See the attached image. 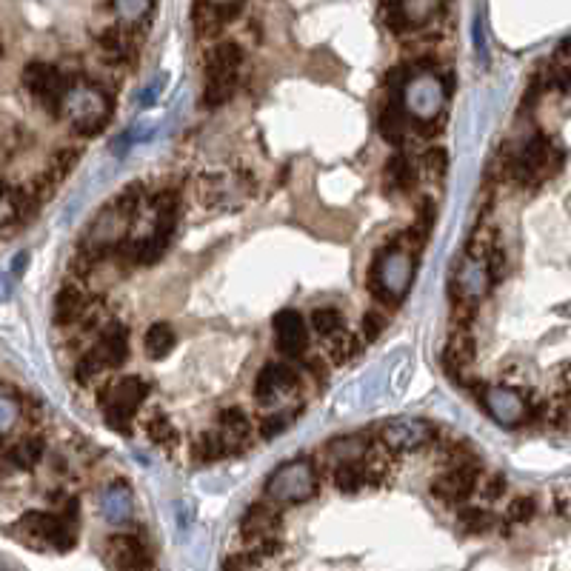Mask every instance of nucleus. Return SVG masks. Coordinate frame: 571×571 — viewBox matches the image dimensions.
<instances>
[{
    "instance_id": "72a5a7b5",
    "label": "nucleus",
    "mask_w": 571,
    "mask_h": 571,
    "mask_svg": "<svg viewBox=\"0 0 571 571\" xmlns=\"http://www.w3.org/2000/svg\"><path fill=\"white\" fill-rule=\"evenodd\" d=\"M312 326L323 337H332L343 329V317H340L337 309H317L315 317H312Z\"/></svg>"
},
{
    "instance_id": "5701e85b",
    "label": "nucleus",
    "mask_w": 571,
    "mask_h": 571,
    "mask_svg": "<svg viewBox=\"0 0 571 571\" xmlns=\"http://www.w3.org/2000/svg\"><path fill=\"white\" fill-rule=\"evenodd\" d=\"M143 349H146V355L152 357V360H163V357L175 349V332H172V326H166V323L149 326V332L143 337Z\"/></svg>"
},
{
    "instance_id": "7c9ffc66",
    "label": "nucleus",
    "mask_w": 571,
    "mask_h": 571,
    "mask_svg": "<svg viewBox=\"0 0 571 571\" xmlns=\"http://www.w3.org/2000/svg\"><path fill=\"white\" fill-rule=\"evenodd\" d=\"M195 457L200 463H215L220 457H226V449L217 434H200L195 440Z\"/></svg>"
},
{
    "instance_id": "49530a36",
    "label": "nucleus",
    "mask_w": 571,
    "mask_h": 571,
    "mask_svg": "<svg viewBox=\"0 0 571 571\" xmlns=\"http://www.w3.org/2000/svg\"><path fill=\"white\" fill-rule=\"evenodd\" d=\"M206 3H209L212 9H223V12H235L237 3H240V0H206Z\"/></svg>"
},
{
    "instance_id": "6e6552de",
    "label": "nucleus",
    "mask_w": 571,
    "mask_h": 571,
    "mask_svg": "<svg viewBox=\"0 0 571 571\" xmlns=\"http://www.w3.org/2000/svg\"><path fill=\"white\" fill-rule=\"evenodd\" d=\"M414 277V263L409 252H400V249H389L377 257L375 263V283L377 289L392 300H403L409 286H412Z\"/></svg>"
},
{
    "instance_id": "4be33fe9",
    "label": "nucleus",
    "mask_w": 571,
    "mask_h": 571,
    "mask_svg": "<svg viewBox=\"0 0 571 571\" xmlns=\"http://www.w3.org/2000/svg\"><path fill=\"white\" fill-rule=\"evenodd\" d=\"M397 6H400L406 29H414V26H423V23L437 18L443 0H397Z\"/></svg>"
},
{
    "instance_id": "aec40b11",
    "label": "nucleus",
    "mask_w": 571,
    "mask_h": 571,
    "mask_svg": "<svg viewBox=\"0 0 571 571\" xmlns=\"http://www.w3.org/2000/svg\"><path fill=\"white\" fill-rule=\"evenodd\" d=\"M489 275H492V272H489V263H486V260H480V257H469V260H466L463 272L457 277L460 292L466 295V300L480 297L489 289Z\"/></svg>"
},
{
    "instance_id": "e433bc0d",
    "label": "nucleus",
    "mask_w": 571,
    "mask_h": 571,
    "mask_svg": "<svg viewBox=\"0 0 571 571\" xmlns=\"http://www.w3.org/2000/svg\"><path fill=\"white\" fill-rule=\"evenodd\" d=\"M20 417V409L18 403L12 400V397H6V394H0V434H6L15 423H18Z\"/></svg>"
},
{
    "instance_id": "2eb2a0df",
    "label": "nucleus",
    "mask_w": 571,
    "mask_h": 571,
    "mask_svg": "<svg viewBox=\"0 0 571 571\" xmlns=\"http://www.w3.org/2000/svg\"><path fill=\"white\" fill-rule=\"evenodd\" d=\"M474 486H477V469L460 463V466H454V469H449V472L440 474L434 480L432 492L434 497H440L446 503H463L474 492Z\"/></svg>"
},
{
    "instance_id": "c03bdc74",
    "label": "nucleus",
    "mask_w": 571,
    "mask_h": 571,
    "mask_svg": "<svg viewBox=\"0 0 571 571\" xmlns=\"http://www.w3.org/2000/svg\"><path fill=\"white\" fill-rule=\"evenodd\" d=\"M429 169L437 172V175L446 172V152H443V149H432V152H429Z\"/></svg>"
},
{
    "instance_id": "f257e3e1",
    "label": "nucleus",
    "mask_w": 571,
    "mask_h": 571,
    "mask_svg": "<svg viewBox=\"0 0 571 571\" xmlns=\"http://www.w3.org/2000/svg\"><path fill=\"white\" fill-rule=\"evenodd\" d=\"M60 112L69 118L78 135H98L112 118V100L92 83H75V86H66Z\"/></svg>"
},
{
    "instance_id": "412c9836",
    "label": "nucleus",
    "mask_w": 571,
    "mask_h": 571,
    "mask_svg": "<svg viewBox=\"0 0 571 571\" xmlns=\"http://www.w3.org/2000/svg\"><path fill=\"white\" fill-rule=\"evenodd\" d=\"M549 163H552V149H549V143L543 138H534L532 143L523 149V155L517 160V169H520L523 178H532L537 172H543Z\"/></svg>"
},
{
    "instance_id": "39448f33",
    "label": "nucleus",
    "mask_w": 571,
    "mask_h": 571,
    "mask_svg": "<svg viewBox=\"0 0 571 571\" xmlns=\"http://www.w3.org/2000/svg\"><path fill=\"white\" fill-rule=\"evenodd\" d=\"M400 98H403L406 115H412L417 120H434L440 115L443 103H446V86L437 75L423 72V75L406 78L403 89H400Z\"/></svg>"
},
{
    "instance_id": "f03ea898",
    "label": "nucleus",
    "mask_w": 571,
    "mask_h": 571,
    "mask_svg": "<svg viewBox=\"0 0 571 571\" xmlns=\"http://www.w3.org/2000/svg\"><path fill=\"white\" fill-rule=\"evenodd\" d=\"M146 380L129 375L118 380L115 386H109L106 392L100 394V403H103V414H106V423L115 429V432H129L135 412L140 409V403L146 400Z\"/></svg>"
},
{
    "instance_id": "6ab92c4d",
    "label": "nucleus",
    "mask_w": 571,
    "mask_h": 571,
    "mask_svg": "<svg viewBox=\"0 0 571 571\" xmlns=\"http://www.w3.org/2000/svg\"><path fill=\"white\" fill-rule=\"evenodd\" d=\"M106 549H109V563L120 566V569H149L152 566V560L143 554V546L129 534L112 537Z\"/></svg>"
},
{
    "instance_id": "423d86ee",
    "label": "nucleus",
    "mask_w": 571,
    "mask_h": 571,
    "mask_svg": "<svg viewBox=\"0 0 571 571\" xmlns=\"http://www.w3.org/2000/svg\"><path fill=\"white\" fill-rule=\"evenodd\" d=\"M126 355H129L126 329L118 326V323H112V326L100 335L98 346L78 363V380L86 383V380L98 377L100 372H106V369H115V366H120V363L126 360Z\"/></svg>"
},
{
    "instance_id": "cd10ccee",
    "label": "nucleus",
    "mask_w": 571,
    "mask_h": 571,
    "mask_svg": "<svg viewBox=\"0 0 571 571\" xmlns=\"http://www.w3.org/2000/svg\"><path fill=\"white\" fill-rule=\"evenodd\" d=\"M474 360V340L469 335H457L446 349V366L449 369H466Z\"/></svg>"
},
{
    "instance_id": "a18cd8bd",
    "label": "nucleus",
    "mask_w": 571,
    "mask_h": 571,
    "mask_svg": "<svg viewBox=\"0 0 571 571\" xmlns=\"http://www.w3.org/2000/svg\"><path fill=\"white\" fill-rule=\"evenodd\" d=\"M9 295H12V277L6 275V272H0V303L9 300Z\"/></svg>"
},
{
    "instance_id": "0eeeda50",
    "label": "nucleus",
    "mask_w": 571,
    "mask_h": 571,
    "mask_svg": "<svg viewBox=\"0 0 571 571\" xmlns=\"http://www.w3.org/2000/svg\"><path fill=\"white\" fill-rule=\"evenodd\" d=\"M155 209H158L155 212V232L135 246V255H138L140 263H155L163 255V249L169 246V240L175 235V226H178V197L172 192L160 195Z\"/></svg>"
},
{
    "instance_id": "37998d69",
    "label": "nucleus",
    "mask_w": 571,
    "mask_h": 571,
    "mask_svg": "<svg viewBox=\"0 0 571 571\" xmlns=\"http://www.w3.org/2000/svg\"><path fill=\"white\" fill-rule=\"evenodd\" d=\"M474 46H477V58L489 60V49H486V38H483V23H480V18L474 20Z\"/></svg>"
},
{
    "instance_id": "58836bf2",
    "label": "nucleus",
    "mask_w": 571,
    "mask_h": 571,
    "mask_svg": "<svg viewBox=\"0 0 571 571\" xmlns=\"http://www.w3.org/2000/svg\"><path fill=\"white\" fill-rule=\"evenodd\" d=\"M534 517V500L532 497H517L509 506V520L512 523H529Z\"/></svg>"
},
{
    "instance_id": "a211bd4d",
    "label": "nucleus",
    "mask_w": 571,
    "mask_h": 571,
    "mask_svg": "<svg viewBox=\"0 0 571 571\" xmlns=\"http://www.w3.org/2000/svg\"><path fill=\"white\" fill-rule=\"evenodd\" d=\"M217 437H220L226 454H237L249 443V437H252V420L240 409H226V412L220 414V432H217Z\"/></svg>"
},
{
    "instance_id": "7ed1b4c3",
    "label": "nucleus",
    "mask_w": 571,
    "mask_h": 571,
    "mask_svg": "<svg viewBox=\"0 0 571 571\" xmlns=\"http://www.w3.org/2000/svg\"><path fill=\"white\" fill-rule=\"evenodd\" d=\"M240 63H243V52L235 43H220L212 49L209 66H206V89H203L206 106H220L229 100L232 89H235Z\"/></svg>"
},
{
    "instance_id": "ea45409f",
    "label": "nucleus",
    "mask_w": 571,
    "mask_h": 571,
    "mask_svg": "<svg viewBox=\"0 0 571 571\" xmlns=\"http://www.w3.org/2000/svg\"><path fill=\"white\" fill-rule=\"evenodd\" d=\"M289 423H292V412L272 414V417H266V420H263V429H260V434H263V437H275V434H283L286 429H289Z\"/></svg>"
},
{
    "instance_id": "f8f14e48",
    "label": "nucleus",
    "mask_w": 571,
    "mask_h": 571,
    "mask_svg": "<svg viewBox=\"0 0 571 571\" xmlns=\"http://www.w3.org/2000/svg\"><path fill=\"white\" fill-rule=\"evenodd\" d=\"M434 437V429L420 417H397L383 426V443L394 452H414Z\"/></svg>"
},
{
    "instance_id": "9b49d317",
    "label": "nucleus",
    "mask_w": 571,
    "mask_h": 571,
    "mask_svg": "<svg viewBox=\"0 0 571 571\" xmlns=\"http://www.w3.org/2000/svg\"><path fill=\"white\" fill-rule=\"evenodd\" d=\"M140 192L138 189H129L126 195L115 200L103 215L98 217V223L92 226V240L95 243H115L123 232H126V226L132 223V217L135 212L140 209Z\"/></svg>"
},
{
    "instance_id": "f3484780",
    "label": "nucleus",
    "mask_w": 571,
    "mask_h": 571,
    "mask_svg": "<svg viewBox=\"0 0 571 571\" xmlns=\"http://www.w3.org/2000/svg\"><path fill=\"white\" fill-rule=\"evenodd\" d=\"M100 512L106 517V523H112V526H123V523H129V517L135 512V497H132V489L118 480V483H112V486H106L103 494H100Z\"/></svg>"
},
{
    "instance_id": "de8ad7c7",
    "label": "nucleus",
    "mask_w": 571,
    "mask_h": 571,
    "mask_svg": "<svg viewBox=\"0 0 571 571\" xmlns=\"http://www.w3.org/2000/svg\"><path fill=\"white\" fill-rule=\"evenodd\" d=\"M506 489V483H503V477H494L492 486H489V497H497V494Z\"/></svg>"
},
{
    "instance_id": "ddd939ff",
    "label": "nucleus",
    "mask_w": 571,
    "mask_h": 571,
    "mask_svg": "<svg viewBox=\"0 0 571 571\" xmlns=\"http://www.w3.org/2000/svg\"><path fill=\"white\" fill-rule=\"evenodd\" d=\"M483 403H486V409H489L494 420H497L500 426H509V429H512V426H520V423L529 417L526 400L514 392V389H503V386L489 389V392L483 394Z\"/></svg>"
},
{
    "instance_id": "a878e982",
    "label": "nucleus",
    "mask_w": 571,
    "mask_h": 571,
    "mask_svg": "<svg viewBox=\"0 0 571 571\" xmlns=\"http://www.w3.org/2000/svg\"><path fill=\"white\" fill-rule=\"evenodd\" d=\"M337 480V489H343V492H360L366 483H369V474H366V466L363 463H357L355 457L352 460H346L335 474Z\"/></svg>"
},
{
    "instance_id": "bb28decb",
    "label": "nucleus",
    "mask_w": 571,
    "mask_h": 571,
    "mask_svg": "<svg viewBox=\"0 0 571 571\" xmlns=\"http://www.w3.org/2000/svg\"><path fill=\"white\" fill-rule=\"evenodd\" d=\"M380 132H383V138L389 140V143H400V140H403V135H406V109H403L400 103H392V106L383 112Z\"/></svg>"
},
{
    "instance_id": "473e14b6",
    "label": "nucleus",
    "mask_w": 571,
    "mask_h": 571,
    "mask_svg": "<svg viewBox=\"0 0 571 571\" xmlns=\"http://www.w3.org/2000/svg\"><path fill=\"white\" fill-rule=\"evenodd\" d=\"M146 434L158 443V446H166V443H172L178 432H175V426H172V420L166 417V414H155L149 423H146Z\"/></svg>"
},
{
    "instance_id": "9d476101",
    "label": "nucleus",
    "mask_w": 571,
    "mask_h": 571,
    "mask_svg": "<svg viewBox=\"0 0 571 571\" xmlns=\"http://www.w3.org/2000/svg\"><path fill=\"white\" fill-rule=\"evenodd\" d=\"M23 529L40 537L46 546H52L58 552H69L75 546V526H72L69 514L29 512L23 517Z\"/></svg>"
},
{
    "instance_id": "dca6fc26",
    "label": "nucleus",
    "mask_w": 571,
    "mask_h": 571,
    "mask_svg": "<svg viewBox=\"0 0 571 571\" xmlns=\"http://www.w3.org/2000/svg\"><path fill=\"white\" fill-rule=\"evenodd\" d=\"M275 340L283 355H303L306 349V323L295 309H283L275 317Z\"/></svg>"
},
{
    "instance_id": "c85d7f7f",
    "label": "nucleus",
    "mask_w": 571,
    "mask_h": 571,
    "mask_svg": "<svg viewBox=\"0 0 571 571\" xmlns=\"http://www.w3.org/2000/svg\"><path fill=\"white\" fill-rule=\"evenodd\" d=\"M12 460H15V466H20V469H32V466H38L40 460H43V440H38V437H26V440H20L18 446L12 449Z\"/></svg>"
},
{
    "instance_id": "f704fd0d",
    "label": "nucleus",
    "mask_w": 571,
    "mask_h": 571,
    "mask_svg": "<svg viewBox=\"0 0 571 571\" xmlns=\"http://www.w3.org/2000/svg\"><path fill=\"white\" fill-rule=\"evenodd\" d=\"M386 178H389V183H392L394 189H406V186H409V183H412V178H414L409 160L406 158L389 160V166H386Z\"/></svg>"
},
{
    "instance_id": "4468645a",
    "label": "nucleus",
    "mask_w": 571,
    "mask_h": 571,
    "mask_svg": "<svg viewBox=\"0 0 571 571\" xmlns=\"http://www.w3.org/2000/svg\"><path fill=\"white\" fill-rule=\"evenodd\" d=\"M297 389V372L283 366V363H269L260 369L255 383V394L260 403H275L277 397L295 392Z\"/></svg>"
},
{
    "instance_id": "4c0bfd02",
    "label": "nucleus",
    "mask_w": 571,
    "mask_h": 571,
    "mask_svg": "<svg viewBox=\"0 0 571 571\" xmlns=\"http://www.w3.org/2000/svg\"><path fill=\"white\" fill-rule=\"evenodd\" d=\"M163 86H166V75L160 72L158 78L152 80L143 92H140V98H138V109H149V106H155L158 103V98L163 95Z\"/></svg>"
},
{
    "instance_id": "b1692460",
    "label": "nucleus",
    "mask_w": 571,
    "mask_h": 571,
    "mask_svg": "<svg viewBox=\"0 0 571 571\" xmlns=\"http://www.w3.org/2000/svg\"><path fill=\"white\" fill-rule=\"evenodd\" d=\"M86 312V300L80 295L78 289H63L55 300V320L60 326H69V323H78L80 315Z\"/></svg>"
},
{
    "instance_id": "1a4fd4ad",
    "label": "nucleus",
    "mask_w": 571,
    "mask_h": 571,
    "mask_svg": "<svg viewBox=\"0 0 571 571\" xmlns=\"http://www.w3.org/2000/svg\"><path fill=\"white\" fill-rule=\"evenodd\" d=\"M23 86L32 92V98L38 100L43 109L60 112V103L66 95V80L55 66L49 63H29L23 69Z\"/></svg>"
},
{
    "instance_id": "79ce46f5",
    "label": "nucleus",
    "mask_w": 571,
    "mask_h": 571,
    "mask_svg": "<svg viewBox=\"0 0 571 571\" xmlns=\"http://www.w3.org/2000/svg\"><path fill=\"white\" fill-rule=\"evenodd\" d=\"M380 332H383V317L375 315V312L363 317V335H366V340H375Z\"/></svg>"
},
{
    "instance_id": "a19ab883",
    "label": "nucleus",
    "mask_w": 571,
    "mask_h": 571,
    "mask_svg": "<svg viewBox=\"0 0 571 571\" xmlns=\"http://www.w3.org/2000/svg\"><path fill=\"white\" fill-rule=\"evenodd\" d=\"M100 43H103V52H109V55H120V52L126 49V43H123V35H120L118 29H109V32H103V35H100Z\"/></svg>"
},
{
    "instance_id": "09e8293b",
    "label": "nucleus",
    "mask_w": 571,
    "mask_h": 571,
    "mask_svg": "<svg viewBox=\"0 0 571 571\" xmlns=\"http://www.w3.org/2000/svg\"><path fill=\"white\" fill-rule=\"evenodd\" d=\"M26 266H29V255H26V252H20V257H18V260H15V275H20V272H23Z\"/></svg>"
},
{
    "instance_id": "393cba45",
    "label": "nucleus",
    "mask_w": 571,
    "mask_h": 571,
    "mask_svg": "<svg viewBox=\"0 0 571 571\" xmlns=\"http://www.w3.org/2000/svg\"><path fill=\"white\" fill-rule=\"evenodd\" d=\"M272 529H277V514L272 509H266V506H255L243 520V534L255 537V540H266L272 534Z\"/></svg>"
},
{
    "instance_id": "20e7f679",
    "label": "nucleus",
    "mask_w": 571,
    "mask_h": 571,
    "mask_svg": "<svg viewBox=\"0 0 571 571\" xmlns=\"http://www.w3.org/2000/svg\"><path fill=\"white\" fill-rule=\"evenodd\" d=\"M317 492L315 466L309 460H289L266 483V494L275 503H303Z\"/></svg>"
},
{
    "instance_id": "2f4dec72",
    "label": "nucleus",
    "mask_w": 571,
    "mask_h": 571,
    "mask_svg": "<svg viewBox=\"0 0 571 571\" xmlns=\"http://www.w3.org/2000/svg\"><path fill=\"white\" fill-rule=\"evenodd\" d=\"M20 209H23V195L0 186V229L9 226L12 220H18Z\"/></svg>"
},
{
    "instance_id": "c756f323",
    "label": "nucleus",
    "mask_w": 571,
    "mask_h": 571,
    "mask_svg": "<svg viewBox=\"0 0 571 571\" xmlns=\"http://www.w3.org/2000/svg\"><path fill=\"white\" fill-rule=\"evenodd\" d=\"M115 12L123 23H140L143 18H149L152 0H115Z\"/></svg>"
},
{
    "instance_id": "c9c22d12",
    "label": "nucleus",
    "mask_w": 571,
    "mask_h": 571,
    "mask_svg": "<svg viewBox=\"0 0 571 571\" xmlns=\"http://www.w3.org/2000/svg\"><path fill=\"white\" fill-rule=\"evenodd\" d=\"M460 526L472 534L486 532V529L492 526V514L483 512V509H474L472 506V509H466V512L460 514Z\"/></svg>"
}]
</instances>
